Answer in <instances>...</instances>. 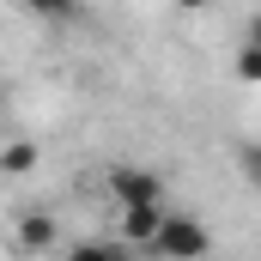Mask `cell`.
I'll return each mask as SVG.
<instances>
[{
  "label": "cell",
  "instance_id": "1",
  "mask_svg": "<svg viewBox=\"0 0 261 261\" xmlns=\"http://www.w3.org/2000/svg\"><path fill=\"white\" fill-rule=\"evenodd\" d=\"M152 255H164V261H206L213 255V231L200 225L195 213H170V206H164V225H158V237H152Z\"/></svg>",
  "mask_w": 261,
  "mask_h": 261
},
{
  "label": "cell",
  "instance_id": "11",
  "mask_svg": "<svg viewBox=\"0 0 261 261\" xmlns=\"http://www.w3.org/2000/svg\"><path fill=\"white\" fill-rule=\"evenodd\" d=\"M176 6H182V12H206L213 0H176Z\"/></svg>",
  "mask_w": 261,
  "mask_h": 261
},
{
  "label": "cell",
  "instance_id": "3",
  "mask_svg": "<svg viewBox=\"0 0 261 261\" xmlns=\"http://www.w3.org/2000/svg\"><path fill=\"white\" fill-rule=\"evenodd\" d=\"M55 243H61V219H55V213H18V219H12V243H6L12 255L37 261V255H49Z\"/></svg>",
  "mask_w": 261,
  "mask_h": 261
},
{
  "label": "cell",
  "instance_id": "8",
  "mask_svg": "<svg viewBox=\"0 0 261 261\" xmlns=\"http://www.w3.org/2000/svg\"><path fill=\"white\" fill-rule=\"evenodd\" d=\"M237 79L243 85H261V49H249V43L237 49Z\"/></svg>",
  "mask_w": 261,
  "mask_h": 261
},
{
  "label": "cell",
  "instance_id": "6",
  "mask_svg": "<svg viewBox=\"0 0 261 261\" xmlns=\"http://www.w3.org/2000/svg\"><path fill=\"white\" fill-rule=\"evenodd\" d=\"M24 12H37V18H49V24H67V18H79V0H18Z\"/></svg>",
  "mask_w": 261,
  "mask_h": 261
},
{
  "label": "cell",
  "instance_id": "7",
  "mask_svg": "<svg viewBox=\"0 0 261 261\" xmlns=\"http://www.w3.org/2000/svg\"><path fill=\"white\" fill-rule=\"evenodd\" d=\"M116 249H122V243H103V237H85V243H73V249H67V261H116Z\"/></svg>",
  "mask_w": 261,
  "mask_h": 261
},
{
  "label": "cell",
  "instance_id": "10",
  "mask_svg": "<svg viewBox=\"0 0 261 261\" xmlns=\"http://www.w3.org/2000/svg\"><path fill=\"white\" fill-rule=\"evenodd\" d=\"M243 43H249V49H261V12H249V24H243Z\"/></svg>",
  "mask_w": 261,
  "mask_h": 261
},
{
  "label": "cell",
  "instance_id": "4",
  "mask_svg": "<svg viewBox=\"0 0 261 261\" xmlns=\"http://www.w3.org/2000/svg\"><path fill=\"white\" fill-rule=\"evenodd\" d=\"M158 225H164V206H122V237L116 243H146L152 249Z\"/></svg>",
  "mask_w": 261,
  "mask_h": 261
},
{
  "label": "cell",
  "instance_id": "9",
  "mask_svg": "<svg viewBox=\"0 0 261 261\" xmlns=\"http://www.w3.org/2000/svg\"><path fill=\"white\" fill-rule=\"evenodd\" d=\"M237 164H243V176L261 189V146H243V152H237Z\"/></svg>",
  "mask_w": 261,
  "mask_h": 261
},
{
  "label": "cell",
  "instance_id": "13",
  "mask_svg": "<svg viewBox=\"0 0 261 261\" xmlns=\"http://www.w3.org/2000/svg\"><path fill=\"white\" fill-rule=\"evenodd\" d=\"M116 261H134V255H128V249H116Z\"/></svg>",
  "mask_w": 261,
  "mask_h": 261
},
{
  "label": "cell",
  "instance_id": "2",
  "mask_svg": "<svg viewBox=\"0 0 261 261\" xmlns=\"http://www.w3.org/2000/svg\"><path fill=\"white\" fill-rule=\"evenodd\" d=\"M103 189L116 206H164V176L146 170V164H110Z\"/></svg>",
  "mask_w": 261,
  "mask_h": 261
},
{
  "label": "cell",
  "instance_id": "5",
  "mask_svg": "<svg viewBox=\"0 0 261 261\" xmlns=\"http://www.w3.org/2000/svg\"><path fill=\"white\" fill-rule=\"evenodd\" d=\"M37 158H43V152H37L31 140H12V146H0V170H6V176H31V170H37Z\"/></svg>",
  "mask_w": 261,
  "mask_h": 261
},
{
  "label": "cell",
  "instance_id": "12",
  "mask_svg": "<svg viewBox=\"0 0 261 261\" xmlns=\"http://www.w3.org/2000/svg\"><path fill=\"white\" fill-rule=\"evenodd\" d=\"M0 116H6V85H0Z\"/></svg>",
  "mask_w": 261,
  "mask_h": 261
}]
</instances>
